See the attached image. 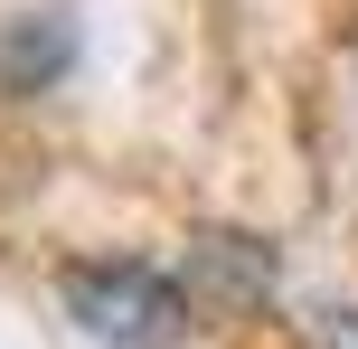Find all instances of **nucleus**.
<instances>
[{
	"label": "nucleus",
	"mask_w": 358,
	"mask_h": 349,
	"mask_svg": "<svg viewBox=\"0 0 358 349\" xmlns=\"http://www.w3.org/2000/svg\"><path fill=\"white\" fill-rule=\"evenodd\" d=\"M66 321L94 349H170L189 331V293L161 274V264H76L66 274Z\"/></svg>",
	"instance_id": "f257e3e1"
},
{
	"label": "nucleus",
	"mask_w": 358,
	"mask_h": 349,
	"mask_svg": "<svg viewBox=\"0 0 358 349\" xmlns=\"http://www.w3.org/2000/svg\"><path fill=\"white\" fill-rule=\"evenodd\" d=\"M66 57H76V29L66 19H19L10 38H0V85L10 94H38V85H57V76H66Z\"/></svg>",
	"instance_id": "f03ea898"
},
{
	"label": "nucleus",
	"mask_w": 358,
	"mask_h": 349,
	"mask_svg": "<svg viewBox=\"0 0 358 349\" xmlns=\"http://www.w3.org/2000/svg\"><path fill=\"white\" fill-rule=\"evenodd\" d=\"M321 349H358V312H321Z\"/></svg>",
	"instance_id": "7ed1b4c3"
}]
</instances>
